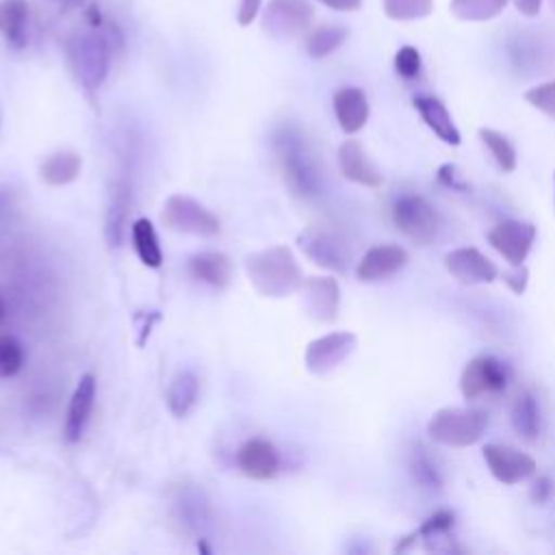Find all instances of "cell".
Wrapping results in <instances>:
<instances>
[{"label": "cell", "mask_w": 555, "mask_h": 555, "mask_svg": "<svg viewBox=\"0 0 555 555\" xmlns=\"http://www.w3.org/2000/svg\"><path fill=\"white\" fill-rule=\"evenodd\" d=\"M481 453H483L490 475L496 481H501L503 486H516L538 473L535 460L516 447L488 442V444H483Z\"/></svg>", "instance_id": "9c48e42d"}, {"label": "cell", "mask_w": 555, "mask_h": 555, "mask_svg": "<svg viewBox=\"0 0 555 555\" xmlns=\"http://www.w3.org/2000/svg\"><path fill=\"white\" fill-rule=\"evenodd\" d=\"M438 182H442L444 186H449L453 191H464L466 189V182L460 178L455 165H451V163L438 167Z\"/></svg>", "instance_id": "f35d334b"}, {"label": "cell", "mask_w": 555, "mask_h": 555, "mask_svg": "<svg viewBox=\"0 0 555 555\" xmlns=\"http://www.w3.org/2000/svg\"><path fill=\"white\" fill-rule=\"evenodd\" d=\"M65 50H67V59L76 80L82 85L87 93L93 95L108 76V67H111L108 39L98 30L76 33L67 39Z\"/></svg>", "instance_id": "3957f363"}, {"label": "cell", "mask_w": 555, "mask_h": 555, "mask_svg": "<svg viewBox=\"0 0 555 555\" xmlns=\"http://www.w3.org/2000/svg\"><path fill=\"white\" fill-rule=\"evenodd\" d=\"M522 98H525L527 104H531L533 108H538L546 117L555 119V80H546V82L529 87L522 93Z\"/></svg>", "instance_id": "e575fe53"}, {"label": "cell", "mask_w": 555, "mask_h": 555, "mask_svg": "<svg viewBox=\"0 0 555 555\" xmlns=\"http://www.w3.org/2000/svg\"><path fill=\"white\" fill-rule=\"evenodd\" d=\"M384 15L395 22H412L431 15L434 0H382Z\"/></svg>", "instance_id": "d6a6232c"}, {"label": "cell", "mask_w": 555, "mask_h": 555, "mask_svg": "<svg viewBox=\"0 0 555 555\" xmlns=\"http://www.w3.org/2000/svg\"><path fill=\"white\" fill-rule=\"evenodd\" d=\"M551 2H553V7H555V0H551Z\"/></svg>", "instance_id": "bcb514c9"}, {"label": "cell", "mask_w": 555, "mask_h": 555, "mask_svg": "<svg viewBox=\"0 0 555 555\" xmlns=\"http://www.w3.org/2000/svg\"><path fill=\"white\" fill-rule=\"evenodd\" d=\"M299 291L304 293V301L312 319L323 323L336 321L338 306H340V288L336 278L332 275L306 278Z\"/></svg>", "instance_id": "2e32d148"}, {"label": "cell", "mask_w": 555, "mask_h": 555, "mask_svg": "<svg viewBox=\"0 0 555 555\" xmlns=\"http://www.w3.org/2000/svg\"><path fill=\"white\" fill-rule=\"evenodd\" d=\"M488 412L481 408H440L427 423V434L434 442L466 449L477 444L488 429Z\"/></svg>", "instance_id": "277c9868"}, {"label": "cell", "mask_w": 555, "mask_h": 555, "mask_svg": "<svg viewBox=\"0 0 555 555\" xmlns=\"http://www.w3.org/2000/svg\"><path fill=\"white\" fill-rule=\"evenodd\" d=\"M189 271L193 278L215 288H225L232 282V262L221 251H202L191 256Z\"/></svg>", "instance_id": "cb8c5ba5"}, {"label": "cell", "mask_w": 555, "mask_h": 555, "mask_svg": "<svg viewBox=\"0 0 555 555\" xmlns=\"http://www.w3.org/2000/svg\"><path fill=\"white\" fill-rule=\"evenodd\" d=\"M334 115L345 134H356L364 128L371 115V104L360 87H340L334 98Z\"/></svg>", "instance_id": "d6986e66"}, {"label": "cell", "mask_w": 555, "mask_h": 555, "mask_svg": "<svg viewBox=\"0 0 555 555\" xmlns=\"http://www.w3.org/2000/svg\"><path fill=\"white\" fill-rule=\"evenodd\" d=\"M507 0H451L449 11L460 22H488L503 13Z\"/></svg>", "instance_id": "1f68e13d"}, {"label": "cell", "mask_w": 555, "mask_h": 555, "mask_svg": "<svg viewBox=\"0 0 555 555\" xmlns=\"http://www.w3.org/2000/svg\"><path fill=\"white\" fill-rule=\"evenodd\" d=\"M479 141L503 173H512L516 169V163H518L516 147L503 132L494 128H479Z\"/></svg>", "instance_id": "4dcf8cb0"}, {"label": "cell", "mask_w": 555, "mask_h": 555, "mask_svg": "<svg viewBox=\"0 0 555 555\" xmlns=\"http://www.w3.org/2000/svg\"><path fill=\"white\" fill-rule=\"evenodd\" d=\"M408 262H410V254L405 247L392 245V243L373 245L358 260L356 278L360 282H382L399 273Z\"/></svg>", "instance_id": "5bb4252c"}, {"label": "cell", "mask_w": 555, "mask_h": 555, "mask_svg": "<svg viewBox=\"0 0 555 555\" xmlns=\"http://www.w3.org/2000/svg\"><path fill=\"white\" fill-rule=\"evenodd\" d=\"M338 169L343 173V178H347L349 182H356L360 186H369V189H377L384 182V176L379 171V167L371 160L369 152L364 150V145L356 139H347L340 143L338 154Z\"/></svg>", "instance_id": "9a60e30c"}, {"label": "cell", "mask_w": 555, "mask_h": 555, "mask_svg": "<svg viewBox=\"0 0 555 555\" xmlns=\"http://www.w3.org/2000/svg\"><path fill=\"white\" fill-rule=\"evenodd\" d=\"M535 236L538 230L533 223L522 219H505L488 232V243L507 260V264H525Z\"/></svg>", "instance_id": "7c38bea8"}, {"label": "cell", "mask_w": 555, "mask_h": 555, "mask_svg": "<svg viewBox=\"0 0 555 555\" xmlns=\"http://www.w3.org/2000/svg\"><path fill=\"white\" fill-rule=\"evenodd\" d=\"M297 245L314 264L323 269H330L336 273H345L349 269V260H351L349 247L343 243V238H338L327 230L306 228L297 236Z\"/></svg>", "instance_id": "8fae6325"}, {"label": "cell", "mask_w": 555, "mask_h": 555, "mask_svg": "<svg viewBox=\"0 0 555 555\" xmlns=\"http://www.w3.org/2000/svg\"><path fill=\"white\" fill-rule=\"evenodd\" d=\"M238 470L256 481L273 479L280 468V455L275 447L264 438H249L236 451Z\"/></svg>", "instance_id": "e0dca14e"}, {"label": "cell", "mask_w": 555, "mask_h": 555, "mask_svg": "<svg viewBox=\"0 0 555 555\" xmlns=\"http://www.w3.org/2000/svg\"><path fill=\"white\" fill-rule=\"evenodd\" d=\"M455 525V516L449 509H436L434 514H429L412 533L403 535L399 540V544L395 546L397 553H403L408 548H412L416 544V540H423L425 546L434 540H449V533L453 531Z\"/></svg>", "instance_id": "d4e9b609"}, {"label": "cell", "mask_w": 555, "mask_h": 555, "mask_svg": "<svg viewBox=\"0 0 555 555\" xmlns=\"http://www.w3.org/2000/svg\"><path fill=\"white\" fill-rule=\"evenodd\" d=\"M260 7H262V0H238V9H236L238 26H249L260 13Z\"/></svg>", "instance_id": "ab89813d"}, {"label": "cell", "mask_w": 555, "mask_h": 555, "mask_svg": "<svg viewBox=\"0 0 555 555\" xmlns=\"http://www.w3.org/2000/svg\"><path fill=\"white\" fill-rule=\"evenodd\" d=\"M349 37V28L343 24H321L310 28L304 39V48L310 59H325L336 52L345 39Z\"/></svg>", "instance_id": "f1b7e54d"}, {"label": "cell", "mask_w": 555, "mask_h": 555, "mask_svg": "<svg viewBox=\"0 0 555 555\" xmlns=\"http://www.w3.org/2000/svg\"><path fill=\"white\" fill-rule=\"evenodd\" d=\"M56 2H61V4H65V7H78V4H85V0H56Z\"/></svg>", "instance_id": "7bdbcfd3"}, {"label": "cell", "mask_w": 555, "mask_h": 555, "mask_svg": "<svg viewBox=\"0 0 555 555\" xmlns=\"http://www.w3.org/2000/svg\"><path fill=\"white\" fill-rule=\"evenodd\" d=\"M416 113L421 115V119L425 121V126L447 145H460L462 143V134L449 113V108L444 106L442 100H438L436 95H427L421 93L412 100Z\"/></svg>", "instance_id": "ffe728a7"}, {"label": "cell", "mask_w": 555, "mask_h": 555, "mask_svg": "<svg viewBox=\"0 0 555 555\" xmlns=\"http://www.w3.org/2000/svg\"><path fill=\"white\" fill-rule=\"evenodd\" d=\"M314 22L310 0H269L262 11V30L275 39H293L306 35Z\"/></svg>", "instance_id": "ba28073f"}, {"label": "cell", "mask_w": 555, "mask_h": 555, "mask_svg": "<svg viewBox=\"0 0 555 555\" xmlns=\"http://www.w3.org/2000/svg\"><path fill=\"white\" fill-rule=\"evenodd\" d=\"M130 234H132V245L139 260L150 269H158L163 264V249L152 221L145 217L137 219L130 225Z\"/></svg>", "instance_id": "f546056e"}, {"label": "cell", "mask_w": 555, "mask_h": 555, "mask_svg": "<svg viewBox=\"0 0 555 555\" xmlns=\"http://www.w3.org/2000/svg\"><path fill=\"white\" fill-rule=\"evenodd\" d=\"M509 423H512V429L518 434V438L527 442H535L540 438L544 416H542L540 399L535 397V392L520 390L514 397L512 410H509Z\"/></svg>", "instance_id": "44dd1931"}, {"label": "cell", "mask_w": 555, "mask_h": 555, "mask_svg": "<svg viewBox=\"0 0 555 555\" xmlns=\"http://www.w3.org/2000/svg\"><path fill=\"white\" fill-rule=\"evenodd\" d=\"M26 360L24 347L13 336H0V379L13 377L22 371Z\"/></svg>", "instance_id": "836d02e7"}, {"label": "cell", "mask_w": 555, "mask_h": 555, "mask_svg": "<svg viewBox=\"0 0 555 555\" xmlns=\"http://www.w3.org/2000/svg\"><path fill=\"white\" fill-rule=\"evenodd\" d=\"M273 150L291 191L299 197H317L321 193V173L304 134L295 126H282L273 134Z\"/></svg>", "instance_id": "7a4b0ae2"}, {"label": "cell", "mask_w": 555, "mask_h": 555, "mask_svg": "<svg viewBox=\"0 0 555 555\" xmlns=\"http://www.w3.org/2000/svg\"><path fill=\"white\" fill-rule=\"evenodd\" d=\"M408 468L412 473V479L425 488V490H442L444 486V468L442 462L421 442L412 444L408 455Z\"/></svg>", "instance_id": "603a6c76"}, {"label": "cell", "mask_w": 555, "mask_h": 555, "mask_svg": "<svg viewBox=\"0 0 555 555\" xmlns=\"http://www.w3.org/2000/svg\"><path fill=\"white\" fill-rule=\"evenodd\" d=\"M128 208H130V189L124 180H117L111 186L108 204H106V212H104V236L111 247L121 245Z\"/></svg>", "instance_id": "7402d4cb"}, {"label": "cell", "mask_w": 555, "mask_h": 555, "mask_svg": "<svg viewBox=\"0 0 555 555\" xmlns=\"http://www.w3.org/2000/svg\"><path fill=\"white\" fill-rule=\"evenodd\" d=\"M26 20L28 2L26 0H0V35L7 46L20 50L26 43Z\"/></svg>", "instance_id": "83f0119b"}, {"label": "cell", "mask_w": 555, "mask_h": 555, "mask_svg": "<svg viewBox=\"0 0 555 555\" xmlns=\"http://www.w3.org/2000/svg\"><path fill=\"white\" fill-rule=\"evenodd\" d=\"M160 221L169 230L193 234V236H215L221 230L217 215H212L202 202L182 193L169 195L165 199Z\"/></svg>", "instance_id": "52a82bcc"}, {"label": "cell", "mask_w": 555, "mask_h": 555, "mask_svg": "<svg viewBox=\"0 0 555 555\" xmlns=\"http://www.w3.org/2000/svg\"><path fill=\"white\" fill-rule=\"evenodd\" d=\"M2 319H4V301L0 299V323H2Z\"/></svg>", "instance_id": "ee69618b"}, {"label": "cell", "mask_w": 555, "mask_h": 555, "mask_svg": "<svg viewBox=\"0 0 555 555\" xmlns=\"http://www.w3.org/2000/svg\"><path fill=\"white\" fill-rule=\"evenodd\" d=\"M512 382V369L503 360L490 353H481L466 362L460 375V392L466 401L492 399L507 390Z\"/></svg>", "instance_id": "5b68a950"}, {"label": "cell", "mask_w": 555, "mask_h": 555, "mask_svg": "<svg viewBox=\"0 0 555 555\" xmlns=\"http://www.w3.org/2000/svg\"><path fill=\"white\" fill-rule=\"evenodd\" d=\"M392 221L401 234H405L416 245H429L440 230V219L436 208L418 193H405L395 199Z\"/></svg>", "instance_id": "8992f818"}, {"label": "cell", "mask_w": 555, "mask_h": 555, "mask_svg": "<svg viewBox=\"0 0 555 555\" xmlns=\"http://www.w3.org/2000/svg\"><path fill=\"white\" fill-rule=\"evenodd\" d=\"M395 72L403 78V80H414L418 78L421 69H423V61H421V52L414 46H401L395 54Z\"/></svg>", "instance_id": "d590c367"}, {"label": "cell", "mask_w": 555, "mask_h": 555, "mask_svg": "<svg viewBox=\"0 0 555 555\" xmlns=\"http://www.w3.org/2000/svg\"><path fill=\"white\" fill-rule=\"evenodd\" d=\"M80 167H82L80 154L72 150H59L43 158L39 167V176L50 186H65L80 176Z\"/></svg>", "instance_id": "4316f807"}, {"label": "cell", "mask_w": 555, "mask_h": 555, "mask_svg": "<svg viewBox=\"0 0 555 555\" xmlns=\"http://www.w3.org/2000/svg\"><path fill=\"white\" fill-rule=\"evenodd\" d=\"M442 262L451 278L466 286L492 284L494 280H499L501 273L499 267L477 247H455L444 254Z\"/></svg>", "instance_id": "4fadbf2b"}, {"label": "cell", "mask_w": 555, "mask_h": 555, "mask_svg": "<svg viewBox=\"0 0 555 555\" xmlns=\"http://www.w3.org/2000/svg\"><path fill=\"white\" fill-rule=\"evenodd\" d=\"M245 269L251 286L264 297H286L299 291L306 280L299 262L286 245H273L247 256Z\"/></svg>", "instance_id": "6da1fadb"}, {"label": "cell", "mask_w": 555, "mask_h": 555, "mask_svg": "<svg viewBox=\"0 0 555 555\" xmlns=\"http://www.w3.org/2000/svg\"><path fill=\"white\" fill-rule=\"evenodd\" d=\"M199 397V377L193 371H180L167 386V408L176 418L186 416Z\"/></svg>", "instance_id": "484cf974"}, {"label": "cell", "mask_w": 555, "mask_h": 555, "mask_svg": "<svg viewBox=\"0 0 555 555\" xmlns=\"http://www.w3.org/2000/svg\"><path fill=\"white\" fill-rule=\"evenodd\" d=\"M358 336L353 332H330L308 343L304 362L314 375H325L340 366L356 349Z\"/></svg>", "instance_id": "30bf717a"}, {"label": "cell", "mask_w": 555, "mask_h": 555, "mask_svg": "<svg viewBox=\"0 0 555 555\" xmlns=\"http://www.w3.org/2000/svg\"><path fill=\"white\" fill-rule=\"evenodd\" d=\"M334 11H358L362 7V0H317Z\"/></svg>", "instance_id": "b9f144b4"}, {"label": "cell", "mask_w": 555, "mask_h": 555, "mask_svg": "<svg viewBox=\"0 0 555 555\" xmlns=\"http://www.w3.org/2000/svg\"><path fill=\"white\" fill-rule=\"evenodd\" d=\"M499 278L514 295H522L529 284V269L525 264H509V269L499 273Z\"/></svg>", "instance_id": "8d00e7d4"}, {"label": "cell", "mask_w": 555, "mask_h": 555, "mask_svg": "<svg viewBox=\"0 0 555 555\" xmlns=\"http://www.w3.org/2000/svg\"><path fill=\"white\" fill-rule=\"evenodd\" d=\"M553 182H555V173H553Z\"/></svg>", "instance_id": "f6af8a7d"}, {"label": "cell", "mask_w": 555, "mask_h": 555, "mask_svg": "<svg viewBox=\"0 0 555 555\" xmlns=\"http://www.w3.org/2000/svg\"><path fill=\"white\" fill-rule=\"evenodd\" d=\"M95 392H98V384H95V375L93 373H85L69 399L67 405V416H65V427H63V436L67 442H78L95 405Z\"/></svg>", "instance_id": "ac0fdd59"}, {"label": "cell", "mask_w": 555, "mask_h": 555, "mask_svg": "<svg viewBox=\"0 0 555 555\" xmlns=\"http://www.w3.org/2000/svg\"><path fill=\"white\" fill-rule=\"evenodd\" d=\"M553 494V481L546 477V475H538L533 481H531V488H529V499L535 503V505H544Z\"/></svg>", "instance_id": "74e56055"}, {"label": "cell", "mask_w": 555, "mask_h": 555, "mask_svg": "<svg viewBox=\"0 0 555 555\" xmlns=\"http://www.w3.org/2000/svg\"><path fill=\"white\" fill-rule=\"evenodd\" d=\"M512 4L525 17H535L540 15V9H542V0H512Z\"/></svg>", "instance_id": "60d3db41"}]
</instances>
